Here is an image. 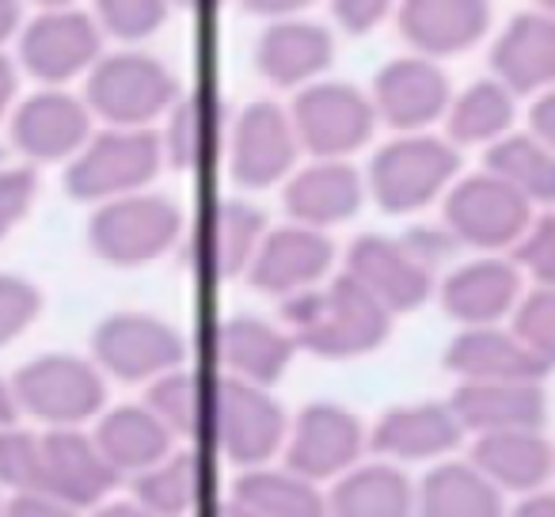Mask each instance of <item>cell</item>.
I'll use <instances>...</instances> for the list:
<instances>
[{"label": "cell", "mask_w": 555, "mask_h": 517, "mask_svg": "<svg viewBox=\"0 0 555 517\" xmlns=\"http://www.w3.org/2000/svg\"><path fill=\"white\" fill-rule=\"evenodd\" d=\"M446 365L464 380H544L552 370V362L494 327H468L456 335L446 350Z\"/></svg>", "instance_id": "cell-24"}, {"label": "cell", "mask_w": 555, "mask_h": 517, "mask_svg": "<svg viewBox=\"0 0 555 517\" xmlns=\"http://www.w3.org/2000/svg\"><path fill=\"white\" fill-rule=\"evenodd\" d=\"M35 194H39V179H35L31 168L0 171V240L24 221Z\"/></svg>", "instance_id": "cell-44"}, {"label": "cell", "mask_w": 555, "mask_h": 517, "mask_svg": "<svg viewBox=\"0 0 555 517\" xmlns=\"http://www.w3.org/2000/svg\"><path fill=\"white\" fill-rule=\"evenodd\" d=\"M423 517H502V502L491 479L476 468L446 464L423 483Z\"/></svg>", "instance_id": "cell-34"}, {"label": "cell", "mask_w": 555, "mask_h": 517, "mask_svg": "<svg viewBox=\"0 0 555 517\" xmlns=\"http://www.w3.org/2000/svg\"><path fill=\"white\" fill-rule=\"evenodd\" d=\"M267 236V217L247 202H217L194 232V263L209 279H236L247 271L255 247Z\"/></svg>", "instance_id": "cell-22"}, {"label": "cell", "mask_w": 555, "mask_h": 517, "mask_svg": "<svg viewBox=\"0 0 555 517\" xmlns=\"http://www.w3.org/2000/svg\"><path fill=\"white\" fill-rule=\"evenodd\" d=\"M95 517H153V514H149V509H141V506H126V502H122V506H107V509H100V514H95Z\"/></svg>", "instance_id": "cell-53"}, {"label": "cell", "mask_w": 555, "mask_h": 517, "mask_svg": "<svg viewBox=\"0 0 555 517\" xmlns=\"http://www.w3.org/2000/svg\"><path fill=\"white\" fill-rule=\"evenodd\" d=\"M145 408L160 418L168 434L206 441L209 423H214V385L198 373L168 370L153 380Z\"/></svg>", "instance_id": "cell-32"}, {"label": "cell", "mask_w": 555, "mask_h": 517, "mask_svg": "<svg viewBox=\"0 0 555 517\" xmlns=\"http://www.w3.org/2000/svg\"><path fill=\"white\" fill-rule=\"evenodd\" d=\"M297 160V133L278 103H247L232 130V176L240 186H274Z\"/></svg>", "instance_id": "cell-13"}, {"label": "cell", "mask_w": 555, "mask_h": 517, "mask_svg": "<svg viewBox=\"0 0 555 517\" xmlns=\"http://www.w3.org/2000/svg\"><path fill=\"white\" fill-rule=\"evenodd\" d=\"M20 0H0V47L20 31Z\"/></svg>", "instance_id": "cell-50"}, {"label": "cell", "mask_w": 555, "mask_h": 517, "mask_svg": "<svg viewBox=\"0 0 555 517\" xmlns=\"http://www.w3.org/2000/svg\"><path fill=\"white\" fill-rule=\"evenodd\" d=\"M332 517H411L408 479L385 464L354 471L335 487Z\"/></svg>", "instance_id": "cell-36"}, {"label": "cell", "mask_w": 555, "mask_h": 517, "mask_svg": "<svg viewBox=\"0 0 555 517\" xmlns=\"http://www.w3.org/2000/svg\"><path fill=\"white\" fill-rule=\"evenodd\" d=\"M217 350H221V362L229 365L232 377L267 388L289 370L297 342L289 339V332L270 327L267 320L232 316L217 335Z\"/></svg>", "instance_id": "cell-27"}, {"label": "cell", "mask_w": 555, "mask_h": 517, "mask_svg": "<svg viewBox=\"0 0 555 517\" xmlns=\"http://www.w3.org/2000/svg\"><path fill=\"white\" fill-rule=\"evenodd\" d=\"M92 138V111L65 92H39L20 103L12 118V141L20 153L39 164H54L65 156H77L85 141Z\"/></svg>", "instance_id": "cell-16"}, {"label": "cell", "mask_w": 555, "mask_h": 517, "mask_svg": "<svg viewBox=\"0 0 555 517\" xmlns=\"http://www.w3.org/2000/svg\"><path fill=\"white\" fill-rule=\"evenodd\" d=\"M232 502L255 517H327L317 487L282 471H247L232 491Z\"/></svg>", "instance_id": "cell-35"}, {"label": "cell", "mask_w": 555, "mask_h": 517, "mask_svg": "<svg viewBox=\"0 0 555 517\" xmlns=\"http://www.w3.org/2000/svg\"><path fill=\"white\" fill-rule=\"evenodd\" d=\"M362 206V176L343 160H320L286 186V209L305 229L350 221Z\"/></svg>", "instance_id": "cell-26"}, {"label": "cell", "mask_w": 555, "mask_h": 517, "mask_svg": "<svg viewBox=\"0 0 555 517\" xmlns=\"http://www.w3.org/2000/svg\"><path fill=\"white\" fill-rule=\"evenodd\" d=\"M42 445V494L62 506H92L115 487L118 471L95 449L92 438L77 430H54Z\"/></svg>", "instance_id": "cell-18"}, {"label": "cell", "mask_w": 555, "mask_h": 517, "mask_svg": "<svg viewBox=\"0 0 555 517\" xmlns=\"http://www.w3.org/2000/svg\"><path fill=\"white\" fill-rule=\"evenodd\" d=\"M9 517H77V514L69 506H62V502L47 499V494H20L12 502Z\"/></svg>", "instance_id": "cell-46"}, {"label": "cell", "mask_w": 555, "mask_h": 517, "mask_svg": "<svg viewBox=\"0 0 555 517\" xmlns=\"http://www.w3.org/2000/svg\"><path fill=\"white\" fill-rule=\"evenodd\" d=\"M85 107L122 130H145L179 100V80L153 54H111L88 73Z\"/></svg>", "instance_id": "cell-2"}, {"label": "cell", "mask_w": 555, "mask_h": 517, "mask_svg": "<svg viewBox=\"0 0 555 517\" xmlns=\"http://www.w3.org/2000/svg\"><path fill=\"white\" fill-rule=\"evenodd\" d=\"M12 418H16V400H12V388L0 380V430H4Z\"/></svg>", "instance_id": "cell-52"}, {"label": "cell", "mask_w": 555, "mask_h": 517, "mask_svg": "<svg viewBox=\"0 0 555 517\" xmlns=\"http://www.w3.org/2000/svg\"><path fill=\"white\" fill-rule=\"evenodd\" d=\"M95 449L107 456V464L115 471H145L168 456L171 434L164 430V423L149 408H118L100 423Z\"/></svg>", "instance_id": "cell-30"}, {"label": "cell", "mask_w": 555, "mask_h": 517, "mask_svg": "<svg viewBox=\"0 0 555 517\" xmlns=\"http://www.w3.org/2000/svg\"><path fill=\"white\" fill-rule=\"evenodd\" d=\"M396 0H332V12L347 35H365L392 12Z\"/></svg>", "instance_id": "cell-45"}, {"label": "cell", "mask_w": 555, "mask_h": 517, "mask_svg": "<svg viewBox=\"0 0 555 517\" xmlns=\"http://www.w3.org/2000/svg\"><path fill=\"white\" fill-rule=\"evenodd\" d=\"M42 312V294L27 279L0 274V347H9L16 335H24Z\"/></svg>", "instance_id": "cell-42"}, {"label": "cell", "mask_w": 555, "mask_h": 517, "mask_svg": "<svg viewBox=\"0 0 555 517\" xmlns=\"http://www.w3.org/2000/svg\"><path fill=\"white\" fill-rule=\"evenodd\" d=\"M514 517H555V502L547 499V494H537V499L521 502Z\"/></svg>", "instance_id": "cell-51"}, {"label": "cell", "mask_w": 555, "mask_h": 517, "mask_svg": "<svg viewBox=\"0 0 555 517\" xmlns=\"http://www.w3.org/2000/svg\"><path fill=\"white\" fill-rule=\"evenodd\" d=\"M449 411L461 430H540L547 403L540 380H464Z\"/></svg>", "instance_id": "cell-19"}, {"label": "cell", "mask_w": 555, "mask_h": 517, "mask_svg": "<svg viewBox=\"0 0 555 517\" xmlns=\"http://www.w3.org/2000/svg\"><path fill=\"white\" fill-rule=\"evenodd\" d=\"M514 259H517V267H525V271L540 282V286H552L555 282V221L552 217L529 221V229H525L514 244Z\"/></svg>", "instance_id": "cell-43"}, {"label": "cell", "mask_w": 555, "mask_h": 517, "mask_svg": "<svg viewBox=\"0 0 555 517\" xmlns=\"http://www.w3.org/2000/svg\"><path fill=\"white\" fill-rule=\"evenodd\" d=\"M168 4H179V9H206L214 0H168Z\"/></svg>", "instance_id": "cell-55"}, {"label": "cell", "mask_w": 555, "mask_h": 517, "mask_svg": "<svg viewBox=\"0 0 555 517\" xmlns=\"http://www.w3.org/2000/svg\"><path fill=\"white\" fill-rule=\"evenodd\" d=\"M12 400H16V408L31 411L54 426H77L103 408L107 388H103L100 370L85 358L47 354L16 373Z\"/></svg>", "instance_id": "cell-7"}, {"label": "cell", "mask_w": 555, "mask_h": 517, "mask_svg": "<svg viewBox=\"0 0 555 517\" xmlns=\"http://www.w3.org/2000/svg\"><path fill=\"white\" fill-rule=\"evenodd\" d=\"M449 138L456 145H483L499 141L514 122V95L499 80H479L464 95L449 100Z\"/></svg>", "instance_id": "cell-37"}, {"label": "cell", "mask_w": 555, "mask_h": 517, "mask_svg": "<svg viewBox=\"0 0 555 517\" xmlns=\"http://www.w3.org/2000/svg\"><path fill=\"white\" fill-rule=\"evenodd\" d=\"M217 145V107L209 95L194 92L183 100L171 103V118H168V133L160 141V153L168 156L176 168L191 171L214 156Z\"/></svg>", "instance_id": "cell-38"}, {"label": "cell", "mask_w": 555, "mask_h": 517, "mask_svg": "<svg viewBox=\"0 0 555 517\" xmlns=\"http://www.w3.org/2000/svg\"><path fill=\"white\" fill-rule=\"evenodd\" d=\"M183 232V214L160 194H122L111 198L88 224V240L100 259L115 267L153 263Z\"/></svg>", "instance_id": "cell-4"}, {"label": "cell", "mask_w": 555, "mask_h": 517, "mask_svg": "<svg viewBox=\"0 0 555 517\" xmlns=\"http://www.w3.org/2000/svg\"><path fill=\"white\" fill-rule=\"evenodd\" d=\"M491 27L487 0H403L400 35L418 50V57H453L472 50Z\"/></svg>", "instance_id": "cell-17"}, {"label": "cell", "mask_w": 555, "mask_h": 517, "mask_svg": "<svg viewBox=\"0 0 555 517\" xmlns=\"http://www.w3.org/2000/svg\"><path fill=\"white\" fill-rule=\"evenodd\" d=\"M461 441V423L449 411V403H415V408H396L380 418L373 445L388 456L403 461H426L441 456Z\"/></svg>", "instance_id": "cell-28"}, {"label": "cell", "mask_w": 555, "mask_h": 517, "mask_svg": "<svg viewBox=\"0 0 555 517\" xmlns=\"http://www.w3.org/2000/svg\"><path fill=\"white\" fill-rule=\"evenodd\" d=\"M12 100H16V65L0 54V118L9 115Z\"/></svg>", "instance_id": "cell-49"}, {"label": "cell", "mask_w": 555, "mask_h": 517, "mask_svg": "<svg viewBox=\"0 0 555 517\" xmlns=\"http://www.w3.org/2000/svg\"><path fill=\"white\" fill-rule=\"evenodd\" d=\"M202 517H255V514H247L244 506H236V502H229V506H217V509H209V514H202Z\"/></svg>", "instance_id": "cell-54"}, {"label": "cell", "mask_w": 555, "mask_h": 517, "mask_svg": "<svg viewBox=\"0 0 555 517\" xmlns=\"http://www.w3.org/2000/svg\"><path fill=\"white\" fill-rule=\"evenodd\" d=\"M529 133L544 145L555 141V95L552 92H540V100L532 103L529 111Z\"/></svg>", "instance_id": "cell-47"}, {"label": "cell", "mask_w": 555, "mask_h": 517, "mask_svg": "<svg viewBox=\"0 0 555 517\" xmlns=\"http://www.w3.org/2000/svg\"><path fill=\"white\" fill-rule=\"evenodd\" d=\"M476 471L506 491H537L552 471V449L537 430L479 434Z\"/></svg>", "instance_id": "cell-29"}, {"label": "cell", "mask_w": 555, "mask_h": 517, "mask_svg": "<svg viewBox=\"0 0 555 517\" xmlns=\"http://www.w3.org/2000/svg\"><path fill=\"white\" fill-rule=\"evenodd\" d=\"M491 69L509 95L547 92L555 80V20L547 12H521L509 20L491 50Z\"/></svg>", "instance_id": "cell-20"}, {"label": "cell", "mask_w": 555, "mask_h": 517, "mask_svg": "<svg viewBox=\"0 0 555 517\" xmlns=\"http://www.w3.org/2000/svg\"><path fill=\"white\" fill-rule=\"evenodd\" d=\"M92 354L107 373L122 380H149L179 370L186 347L171 324L145 312H115L92 335Z\"/></svg>", "instance_id": "cell-10"}, {"label": "cell", "mask_w": 555, "mask_h": 517, "mask_svg": "<svg viewBox=\"0 0 555 517\" xmlns=\"http://www.w3.org/2000/svg\"><path fill=\"white\" fill-rule=\"evenodd\" d=\"M335 259L332 240L320 229H305V224H289L270 236L259 240L247 274L251 286L274 297H294L301 289H312L327 274Z\"/></svg>", "instance_id": "cell-14"}, {"label": "cell", "mask_w": 555, "mask_h": 517, "mask_svg": "<svg viewBox=\"0 0 555 517\" xmlns=\"http://www.w3.org/2000/svg\"><path fill=\"white\" fill-rule=\"evenodd\" d=\"M0 483L20 494H42V445L24 430H0Z\"/></svg>", "instance_id": "cell-41"}, {"label": "cell", "mask_w": 555, "mask_h": 517, "mask_svg": "<svg viewBox=\"0 0 555 517\" xmlns=\"http://www.w3.org/2000/svg\"><path fill=\"white\" fill-rule=\"evenodd\" d=\"M347 279H354L385 312H415L430 297V267L408 251L403 240L358 236L347 255Z\"/></svg>", "instance_id": "cell-12"}, {"label": "cell", "mask_w": 555, "mask_h": 517, "mask_svg": "<svg viewBox=\"0 0 555 517\" xmlns=\"http://www.w3.org/2000/svg\"><path fill=\"white\" fill-rule=\"evenodd\" d=\"M514 339L525 342L532 354H540L544 362H552L555 354V294L552 286H537L532 294H525V301L514 305Z\"/></svg>", "instance_id": "cell-40"}, {"label": "cell", "mask_w": 555, "mask_h": 517, "mask_svg": "<svg viewBox=\"0 0 555 517\" xmlns=\"http://www.w3.org/2000/svg\"><path fill=\"white\" fill-rule=\"evenodd\" d=\"M362 449V423L335 403H312L301 411L289 445V468L301 479H332L350 468Z\"/></svg>", "instance_id": "cell-21"}, {"label": "cell", "mask_w": 555, "mask_h": 517, "mask_svg": "<svg viewBox=\"0 0 555 517\" xmlns=\"http://www.w3.org/2000/svg\"><path fill=\"white\" fill-rule=\"evenodd\" d=\"M487 176L514 186L525 202H552L555 198V156L552 145L537 141L532 133H502L487 148Z\"/></svg>", "instance_id": "cell-31"}, {"label": "cell", "mask_w": 555, "mask_h": 517, "mask_svg": "<svg viewBox=\"0 0 555 517\" xmlns=\"http://www.w3.org/2000/svg\"><path fill=\"white\" fill-rule=\"evenodd\" d=\"M209 438L236 464H259L274 456L286 438V415L270 400L267 388L236 377L214 380V423Z\"/></svg>", "instance_id": "cell-8"}, {"label": "cell", "mask_w": 555, "mask_h": 517, "mask_svg": "<svg viewBox=\"0 0 555 517\" xmlns=\"http://www.w3.org/2000/svg\"><path fill=\"white\" fill-rule=\"evenodd\" d=\"M456 168H461V156L449 141L411 133V138L392 141L373 156V198L388 214H415L453 183Z\"/></svg>", "instance_id": "cell-5"}, {"label": "cell", "mask_w": 555, "mask_h": 517, "mask_svg": "<svg viewBox=\"0 0 555 517\" xmlns=\"http://www.w3.org/2000/svg\"><path fill=\"white\" fill-rule=\"evenodd\" d=\"M160 138L153 130H103L88 138L77 160L65 171V191L80 202L122 198L149 183L160 171Z\"/></svg>", "instance_id": "cell-3"}, {"label": "cell", "mask_w": 555, "mask_h": 517, "mask_svg": "<svg viewBox=\"0 0 555 517\" xmlns=\"http://www.w3.org/2000/svg\"><path fill=\"white\" fill-rule=\"evenodd\" d=\"M521 297V279L514 263L502 259H476L446 279L441 305L453 320L468 327H494Z\"/></svg>", "instance_id": "cell-25"}, {"label": "cell", "mask_w": 555, "mask_h": 517, "mask_svg": "<svg viewBox=\"0 0 555 517\" xmlns=\"http://www.w3.org/2000/svg\"><path fill=\"white\" fill-rule=\"evenodd\" d=\"M289 122L297 145H305L320 160H343L373 138L377 111L362 88L327 80V85H309L297 95Z\"/></svg>", "instance_id": "cell-6"}, {"label": "cell", "mask_w": 555, "mask_h": 517, "mask_svg": "<svg viewBox=\"0 0 555 517\" xmlns=\"http://www.w3.org/2000/svg\"><path fill=\"white\" fill-rule=\"evenodd\" d=\"M335 39L327 27L305 24V20H274L262 31L255 62L259 73L278 88H301L317 80L332 65Z\"/></svg>", "instance_id": "cell-23"}, {"label": "cell", "mask_w": 555, "mask_h": 517, "mask_svg": "<svg viewBox=\"0 0 555 517\" xmlns=\"http://www.w3.org/2000/svg\"><path fill=\"white\" fill-rule=\"evenodd\" d=\"M289 339L320 358H358L377 350L392 332V312H385L354 279H335L324 289H301L286 297L282 309Z\"/></svg>", "instance_id": "cell-1"}, {"label": "cell", "mask_w": 555, "mask_h": 517, "mask_svg": "<svg viewBox=\"0 0 555 517\" xmlns=\"http://www.w3.org/2000/svg\"><path fill=\"white\" fill-rule=\"evenodd\" d=\"M35 4H42V9H73L77 0H35Z\"/></svg>", "instance_id": "cell-56"}, {"label": "cell", "mask_w": 555, "mask_h": 517, "mask_svg": "<svg viewBox=\"0 0 555 517\" xmlns=\"http://www.w3.org/2000/svg\"><path fill=\"white\" fill-rule=\"evenodd\" d=\"M202 487H206V456L191 449V453L164 456L141 471L138 499L141 509H149L153 517H179L202 499Z\"/></svg>", "instance_id": "cell-33"}, {"label": "cell", "mask_w": 555, "mask_h": 517, "mask_svg": "<svg viewBox=\"0 0 555 517\" xmlns=\"http://www.w3.org/2000/svg\"><path fill=\"white\" fill-rule=\"evenodd\" d=\"M449 100H453L449 77L430 57H396L380 69L370 103L388 126L403 133H418L434 118L446 115Z\"/></svg>", "instance_id": "cell-15"}, {"label": "cell", "mask_w": 555, "mask_h": 517, "mask_svg": "<svg viewBox=\"0 0 555 517\" xmlns=\"http://www.w3.org/2000/svg\"><path fill=\"white\" fill-rule=\"evenodd\" d=\"M168 20V0H95V24L122 42L156 35Z\"/></svg>", "instance_id": "cell-39"}, {"label": "cell", "mask_w": 555, "mask_h": 517, "mask_svg": "<svg viewBox=\"0 0 555 517\" xmlns=\"http://www.w3.org/2000/svg\"><path fill=\"white\" fill-rule=\"evenodd\" d=\"M532 202H525L514 186L494 176H472L453 186L446 202V224L456 244H472L494 251V247H514L517 236L529 229Z\"/></svg>", "instance_id": "cell-9"}, {"label": "cell", "mask_w": 555, "mask_h": 517, "mask_svg": "<svg viewBox=\"0 0 555 517\" xmlns=\"http://www.w3.org/2000/svg\"><path fill=\"white\" fill-rule=\"evenodd\" d=\"M100 24L88 12L47 9L27 24L24 39H20V57L35 80L65 85L100 62Z\"/></svg>", "instance_id": "cell-11"}, {"label": "cell", "mask_w": 555, "mask_h": 517, "mask_svg": "<svg viewBox=\"0 0 555 517\" xmlns=\"http://www.w3.org/2000/svg\"><path fill=\"white\" fill-rule=\"evenodd\" d=\"M247 12H255V16H270V20H289L297 16L301 9H309V4H317V0H240Z\"/></svg>", "instance_id": "cell-48"}]
</instances>
